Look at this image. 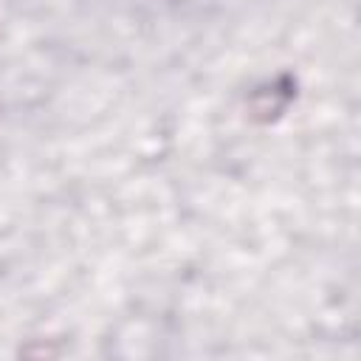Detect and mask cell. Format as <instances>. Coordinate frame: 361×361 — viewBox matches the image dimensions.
<instances>
[{
    "label": "cell",
    "mask_w": 361,
    "mask_h": 361,
    "mask_svg": "<svg viewBox=\"0 0 361 361\" xmlns=\"http://www.w3.org/2000/svg\"><path fill=\"white\" fill-rule=\"evenodd\" d=\"M288 102H290V82L276 79L251 96V116L257 121H271L288 107Z\"/></svg>",
    "instance_id": "obj_1"
}]
</instances>
